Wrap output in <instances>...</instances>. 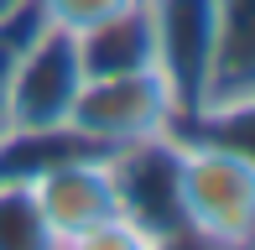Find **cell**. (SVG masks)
Listing matches in <instances>:
<instances>
[{"label":"cell","mask_w":255,"mask_h":250,"mask_svg":"<svg viewBox=\"0 0 255 250\" xmlns=\"http://www.w3.org/2000/svg\"><path fill=\"white\" fill-rule=\"evenodd\" d=\"M172 203L188 240L203 245H255V162L229 141L172 125Z\"/></svg>","instance_id":"cell-1"},{"label":"cell","mask_w":255,"mask_h":250,"mask_svg":"<svg viewBox=\"0 0 255 250\" xmlns=\"http://www.w3.org/2000/svg\"><path fill=\"white\" fill-rule=\"evenodd\" d=\"M182 125V99L161 68H130V73H84L73 110H68V135H78L94 151H125L141 141Z\"/></svg>","instance_id":"cell-2"},{"label":"cell","mask_w":255,"mask_h":250,"mask_svg":"<svg viewBox=\"0 0 255 250\" xmlns=\"http://www.w3.org/2000/svg\"><path fill=\"white\" fill-rule=\"evenodd\" d=\"M78 89H84L78 37L37 21L26 31V42L16 47L10 73H5V141L10 135L68 130V110H73Z\"/></svg>","instance_id":"cell-3"},{"label":"cell","mask_w":255,"mask_h":250,"mask_svg":"<svg viewBox=\"0 0 255 250\" xmlns=\"http://www.w3.org/2000/svg\"><path fill=\"white\" fill-rule=\"evenodd\" d=\"M31 193L37 209L52 230L57 250H78L89 230H99L110 214L125 209L120 167L115 151H94V146H68V151L47 156L42 167H31Z\"/></svg>","instance_id":"cell-4"},{"label":"cell","mask_w":255,"mask_h":250,"mask_svg":"<svg viewBox=\"0 0 255 250\" xmlns=\"http://www.w3.org/2000/svg\"><path fill=\"white\" fill-rule=\"evenodd\" d=\"M156 26V58L182 99V120L198 110L214 63V31H219V0H146Z\"/></svg>","instance_id":"cell-5"},{"label":"cell","mask_w":255,"mask_h":250,"mask_svg":"<svg viewBox=\"0 0 255 250\" xmlns=\"http://www.w3.org/2000/svg\"><path fill=\"white\" fill-rule=\"evenodd\" d=\"M78 58L84 73H130V68H161L156 58V26H151V5H130L115 21L84 31L78 37Z\"/></svg>","instance_id":"cell-6"},{"label":"cell","mask_w":255,"mask_h":250,"mask_svg":"<svg viewBox=\"0 0 255 250\" xmlns=\"http://www.w3.org/2000/svg\"><path fill=\"white\" fill-rule=\"evenodd\" d=\"M255 94V0H219V31H214V63H208V99Z\"/></svg>","instance_id":"cell-7"},{"label":"cell","mask_w":255,"mask_h":250,"mask_svg":"<svg viewBox=\"0 0 255 250\" xmlns=\"http://www.w3.org/2000/svg\"><path fill=\"white\" fill-rule=\"evenodd\" d=\"M0 250H57L26 172H0Z\"/></svg>","instance_id":"cell-8"},{"label":"cell","mask_w":255,"mask_h":250,"mask_svg":"<svg viewBox=\"0 0 255 250\" xmlns=\"http://www.w3.org/2000/svg\"><path fill=\"white\" fill-rule=\"evenodd\" d=\"M130 5H141V0H31L42 26H57V31H68V37H84V31L115 21Z\"/></svg>","instance_id":"cell-9"},{"label":"cell","mask_w":255,"mask_h":250,"mask_svg":"<svg viewBox=\"0 0 255 250\" xmlns=\"http://www.w3.org/2000/svg\"><path fill=\"white\" fill-rule=\"evenodd\" d=\"M31 26H37V10H31V0L0 21V141H5V73H10V58H16V47L26 42Z\"/></svg>","instance_id":"cell-10"}]
</instances>
